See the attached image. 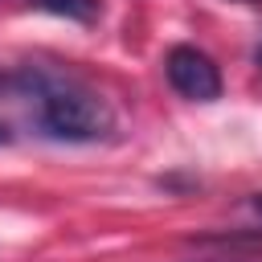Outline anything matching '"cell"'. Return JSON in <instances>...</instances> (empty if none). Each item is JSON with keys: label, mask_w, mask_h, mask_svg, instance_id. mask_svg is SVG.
I'll return each mask as SVG.
<instances>
[{"label": "cell", "mask_w": 262, "mask_h": 262, "mask_svg": "<svg viewBox=\"0 0 262 262\" xmlns=\"http://www.w3.org/2000/svg\"><path fill=\"white\" fill-rule=\"evenodd\" d=\"M254 61H258V70H262V45H258V53H254Z\"/></svg>", "instance_id": "ba28073f"}, {"label": "cell", "mask_w": 262, "mask_h": 262, "mask_svg": "<svg viewBox=\"0 0 262 262\" xmlns=\"http://www.w3.org/2000/svg\"><path fill=\"white\" fill-rule=\"evenodd\" d=\"M29 94H33V123H37V131L45 139L94 143V139H106L111 127H115L111 106L86 86L53 82L45 74H33L29 78Z\"/></svg>", "instance_id": "6da1fadb"}, {"label": "cell", "mask_w": 262, "mask_h": 262, "mask_svg": "<svg viewBox=\"0 0 262 262\" xmlns=\"http://www.w3.org/2000/svg\"><path fill=\"white\" fill-rule=\"evenodd\" d=\"M233 4H250V8H258V4H262V0H233Z\"/></svg>", "instance_id": "52a82bcc"}, {"label": "cell", "mask_w": 262, "mask_h": 262, "mask_svg": "<svg viewBox=\"0 0 262 262\" xmlns=\"http://www.w3.org/2000/svg\"><path fill=\"white\" fill-rule=\"evenodd\" d=\"M4 143H12V131H8L4 123H0V147H4Z\"/></svg>", "instance_id": "8992f818"}, {"label": "cell", "mask_w": 262, "mask_h": 262, "mask_svg": "<svg viewBox=\"0 0 262 262\" xmlns=\"http://www.w3.org/2000/svg\"><path fill=\"white\" fill-rule=\"evenodd\" d=\"M192 262H262L254 254H217V258H192Z\"/></svg>", "instance_id": "5b68a950"}, {"label": "cell", "mask_w": 262, "mask_h": 262, "mask_svg": "<svg viewBox=\"0 0 262 262\" xmlns=\"http://www.w3.org/2000/svg\"><path fill=\"white\" fill-rule=\"evenodd\" d=\"M29 8L66 16L74 25H98L102 20V0H29Z\"/></svg>", "instance_id": "3957f363"}, {"label": "cell", "mask_w": 262, "mask_h": 262, "mask_svg": "<svg viewBox=\"0 0 262 262\" xmlns=\"http://www.w3.org/2000/svg\"><path fill=\"white\" fill-rule=\"evenodd\" d=\"M242 209L250 213V221H254V225H262V192H250V196L242 201Z\"/></svg>", "instance_id": "277c9868"}, {"label": "cell", "mask_w": 262, "mask_h": 262, "mask_svg": "<svg viewBox=\"0 0 262 262\" xmlns=\"http://www.w3.org/2000/svg\"><path fill=\"white\" fill-rule=\"evenodd\" d=\"M164 78L188 102H217L221 90H225L217 61L196 45H172L168 57H164Z\"/></svg>", "instance_id": "7a4b0ae2"}]
</instances>
